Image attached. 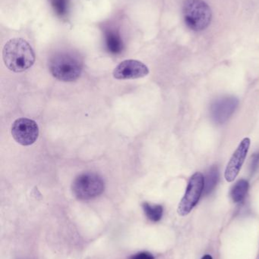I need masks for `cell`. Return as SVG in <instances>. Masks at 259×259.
<instances>
[{"instance_id":"cell-1","label":"cell","mask_w":259,"mask_h":259,"mask_svg":"<svg viewBox=\"0 0 259 259\" xmlns=\"http://www.w3.org/2000/svg\"><path fill=\"white\" fill-rule=\"evenodd\" d=\"M5 65L10 71L23 72L33 66L35 53L31 46L22 38H13L6 42L3 50Z\"/></svg>"},{"instance_id":"cell-2","label":"cell","mask_w":259,"mask_h":259,"mask_svg":"<svg viewBox=\"0 0 259 259\" xmlns=\"http://www.w3.org/2000/svg\"><path fill=\"white\" fill-rule=\"evenodd\" d=\"M52 75L63 82H72L79 78L83 70L82 59L71 53L55 54L49 62Z\"/></svg>"},{"instance_id":"cell-3","label":"cell","mask_w":259,"mask_h":259,"mask_svg":"<svg viewBox=\"0 0 259 259\" xmlns=\"http://www.w3.org/2000/svg\"><path fill=\"white\" fill-rule=\"evenodd\" d=\"M182 13L187 27L194 31L208 28L212 19L211 8L204 0H186Z\"/></svg>"},{"instance_id":"cell-4","label":"cell","mask_w":259,"mask_h":259,"mask_svg":"<svg viewBox=\"0 0 259 259\" xmlns=\"http://www.w3.org/2000/svg\"><path fill=\"white\" fill-rule=\"evenodd\" d=\"M105 184L97 174L87 172L79 175L71 185L73 194L80 200H91L104 191Z\"/></svg>"},{"instance_id":"cell-5","label":"cell","mask_w":259,"mask_h":259,"mask_svg":"<svg viewBox=\"0 0 259 259\" xmlns=\"http://www.w3.org/2000/svg\"><path fill=\"white\" fill-rule=\"evenodd\" d=\"M204 185L205 178L203 175L200 172H196L190 178L185 195L179 202L177 210L179 215L186 216L191 212L202 196Z\"/></svg>"},{"instance_id":"cell-6","label":"cell","mask_w":259,"mask_h":259,"mask_svg":"<svg viewBox=\"0 0 259 259\" xmlns=\"http://www.w3.org/2000/svg\"><path fill=\"white\" fill-rule=\"evenodd\" d=\"M11 133L17 143L22 146H30L38 140L39 127L33 120L26 118H18L12 124Z\"/></svg>"},{"instance_id":"cell-7","label":"cell","mask_w":259,"mask_h":259,"mask_svg":"<svg viewBox=\"0 0 259 259\" xmlns=\"http://www.w3.org/2000/svg\"><path fill=\"white\" fill-rule=\"evenodd\" d=\"M149 74V69L144 63L138 60L129 59L119 64L113 75L117 80L141 78Z\"/></svg>"},{"instance_id":"cell-8","label":"cell","mask_w":259,"mask_h":259,"mask_svg":"<svg viewBox=\"0 0 259 259\" xmlns=\"http://www.w3.org/2000/svg\"><path fill=\"white\" fill-rule=\"evenodd\" d=\"M250 143V139L246 137L240 142L238 147L233 154L225 170V178L228 182H233L238 176L247 155Z\"/></svg>"},{"instance_id":"cell-9","label":"cell","mask_w":259,"mask_h":259,"mask_svg":"<svg viewBox=\"0 0 259 259\" xmlns=\"http://www.w3.org/2000/svg\"><path fill=\"white\" fill-rule=\"evenodd\" d=\"M238 104V100L234 97H225L217 100L211 107L213 119L218 124H223L234 113Z\"/></svg>"},{"instance_id":"cell-10","label":"cell","mask_w":259,"mask_h":259,"mask_svg":"<svg viewBox=\"0 0 259 259\" xmlns=\"http://www.w3.org/2000/svg\"><path fill=\"white\" fill-rule=\"evenodd\" d=\"M105 47L108 53L119 55L124 49L123 39L117 30L107 29L104 32Z\"/></svg>"},{"instance_id":"cell-11","label":"cell","mask_w":259,"mask_h":259,"mask_svg":"<svg viewBox=\"0 0 259 259\" xmlns=\"http://www.w3.org/2000/svg\"><path fill=\"white\" fill-rule=\"evenodd\" d=\"M219 181L218 169L216 166L211 167L206 173L205 178V185H204V193L205 195L209 194L215 188Z\"/></svg>"},{"instance_id":"cell-12","label":"cell","mask_w":259,"mask_h":259,"mask_svg":"<svg viewBox=\"0 0 259 259\" xmlns=\"http://www.w3.org/2000/svg\"><path fill=\"white\" fill-rule=\"evenodd\" d=\"M249 190V183L246 180H240L231 190V197L236 203L242 202L246 197Z\"/></svg>"},{"instance_id":"cell-13","label":"cell","mask_w":259,"mask_h":259,"mask_svg":"<svg viewBox=\"0 0 259 259\" xmlns=\"http://www.w3.org/2000/svg\"><path fill=\"white\" fill-rule=\"evenodd\" d=\"M143 209L146 217L153 222H158L162 219L164 209L160 205H152L149 202L142 204Z\"/></svg>"},{"instance_id":"cell-14","label":"cell","mask_w":259,"mask_h":259,"mask_svg":"<svg viewBox=\"0 0 259 259\" xmlns=\"http://www.w3.org/2000/svg\"><path fill=\"white\" fill-rule=\"evenodd\" d=\"M50 1L56 15L60 18L66 16L68 11V0H50Z\"/></svg>"},{"instance_id":"cell-15","label":"cell","mask_w":259,"mask_h":259,"mask_svg":"<svg viewBox=\"0 0 259 259\" xmlns=\"http://www.w3.org/2000/svg\"><path fill=\"white\" fill-rule=\"evenodd\" d=\"M130 259H155V257L149 252H141L132 255Z\"/></svg>"},{"instance_id":"cell-16","label":"cell","mask_w":259,"mask_h":259,"mask_svg":"<svg viewBox=\"0 0 259 259\" xmlns=\"http://www.w3.org/2000/svg\"><path fill=\"white\" fill-rule=\"evenodd\" d=\"M259 162V154L255 153L252 157V161H251V171L254 172L258 167Z\"/></svg>"},{"instance_id":"cell-17","label":"cell","mask_w":259,"mask_h":259,"mask_svg":"<svg viewBox=\"0 0 259 259\" xmlns=\"http://www.w3.org/2000/svg\"><path fill=\"white\" fill-rule=\"evenodd\" d=\"M202 259H213L212 257L210 255H205V256L203 257Z\"/></svg>"}]
</instances>
